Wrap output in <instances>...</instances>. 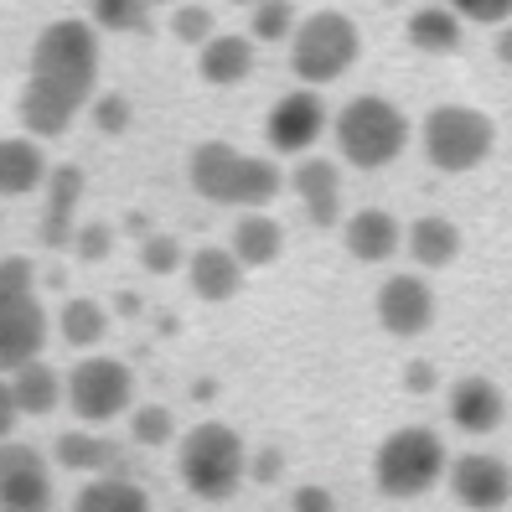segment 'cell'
<instances>
[{"label": "cell", "instance_id": "cell-37", "mask_svg": "<svg viewBox=\"0 0 512 512\" xmlns=\"http://www.w3.org/2000/svg\"><path fill=\"white\" fill-rule=\"evenodd\" d=\"M290 507H295V512H337V497H331L326 487H300V492L290 497Z\"/></svg>", "mask_w": 512, "mask_h": 512}, {"label": "cell", "instance_id": "cell-28", "mask_svg": "<svg viewBox=\"0 0 512 512\" xmlns=\"http://www.w3.org/2000/svg\"><path fill=\"white\" fill-rule=\"evenodd\" d=\"M57 331H63L68 347H99L109 337V316L99 300H68L63 316H57Z\"/></svg>", "mask_w": 512, "mask_h": 512}, {"label": "cell", "instance_id": "cell-32", "mask_svg": "<svg viewBox=\"0 0 512 512\" xmlns=\"http://www.w3.org/2000/svg\"><path fill=\"white\" fill-rule=\"evenodd\" d=\"M130 430H135V440H140V445H166V440H171V430H176V419H171V409H166V404H140V409H135V419H130Z\"/></svg>", "mask_w": 512, "mask_h": 512}, {"label": "cell", "instance_id": "cell-34", "mask_svg": "<svg viewBox=\"0 0 512 512\" xmlns=\"http://www.w3.org/2000/svg\"><path fill=\"white\" fill-rule=\"evenodd\" d=\"M37 290V264L21 259V254H6L0 259V295H32Z\"/></svg>", "mask_w": 512, "mask_h": 512}, {"label": "cell", "instance_id": "cell-27", "mask_svg": "<svg viewBox=\"0 0 512 512\" xmlns=\"http://www.w3.org/2000/svg\"><path fill=\"white\" fill-rule=\"evenodd\" d=\"M88 21L94 32H114V37H130V32H150V0H88Z\"/></svg>", "mask_w": 512, "mask_h": 512}, {"label": "cell", "instance_id": "cell-1", "mask_svg": "<svg viewBox=\"0 0 512 512\" xmlns=\"http://www.w3.org/2000/svg\"><path fill=\"white\" fill-rule=\"evenodd\" d=\"M99 88V32L94 21H52L32 42V73L21 88V130L32 140H57L73 130Z\"/></svg>", "mask_w": 512, "mask_h": 512}, {"label": "cell", "instance_id": "cell-20", "mask_svg": "<svg viewBox=\"0 0 512 512\" xmlns=\"http://www.w3.org/2000/svg\"><path fill=\"white\" fill-rule=\"evenodd\" d=\"M197 73L202 83L213 88H233L254 73V37H233V32H218L197 47Z\"/></svg>", "mask_w": 512, "mask_h": 512}, {"label": "cell", "instance_id": "cell-11", "mask_svg": "<svg viewBox=\"0 0 512 512\" xmlns=\"http://www.w3.org/2000/svg\"><path fill=\"white\" fill-rule=\"evenodd\" d=\"M378 326L388 337H425L435 326V290L425 275H388L378 290Z\"/></svg>", "mask_w": 512, "mask_h": 512}, {"label": "cell", "instance_id": "cell-25", "mask_svg": "<svg viewBox=\"0 0 512 512\" xmlns=\"http://www.w3.org/2000/svg\"><path fill=\"white\" fill-rule=\"evenodd\" d=\"M73 512H150V497H145V487H135L130 476L109 471V476H94L78 492Z\"/></svg>", "mask_w": 512, "mask_h": 512}, {"label": "cell", "instance_id": "cell-36", "mask_svg": "<svg viewBox=\"0 0 512 512\" xmlns=\"http://www.w3.org/2000/svg\"><path fill=\"white\" fill-rule=\"evenodd\" d=\"M450 11L461 21H481V26H502L512 16V0H450Z\"/></svg>", "mask_w": 512, "mask_h": 512}, {"label": "cell", "instance_id": "cell-29", "mask_svg": "<svg viewBox=\"0 0 512 512\" xmlns=\"http://www.w3.org/2000/svg\"><path fill=\"white\" fill-rule=\"evenodd\" d=\"M295 6L290 0H254L249 6V37L254 42H290V32H295Z\"/></svg>", "mask_w": 512, "mask_h": 512}, {"label": "cell", "instance_id": "cell-41", "mask_svg": "<svg viewBox=\"0 0 512 512\" xmlns=\"http://www.w3.org/2000/svg\"><path fill=\"white\" fill-rule=\"evenodd\" d=\"M497 57L512 68V26H507V21H502V32H497Z\"/></svg>", "mask_w": 512, "mask_h": 512}, {"label": "cell", "instance_id": "cell-7", "mask_svg": "<svg viewBox=\"0 0 512 512\" xmlns=\"http://www.w3.org/2000/svg\"><path fill=\"white\" fill-rule=\"evenodd\" d=\"M419 145H425V156L435 171H450V176H461V171H476L481 161L492 156V145H497V125L481 109H466V104H440L430 109L425 119V130H419Z\"/></svg>", "mask_w": 512, "mask_h": 512}, {"label": "cell", "instance_id": "cell-44", "mask_svg": "<svg viewBox=\"0 0 512 512\" xmlns=\"http://www.w3.org/2000/svg\"><path fill=\"white\" fill-rule=\"evenodd\" d=\"M414 6H425V0H414Z\"/></svg>", "mask_w": 512, "mask_h": 512}, {"label": "cell", "instance_id": "cell-35", "mask_svg": "<svg viewBox=\"0 0 512 512\" xmlns=\"http://www.w3.org/2000/svg\"><path fill=\"white\" fill-rule=\"evenodd\" d=\"M68 249H73L78 259H88V264H94V259H104V254L114 249V233H109V223H78Z\"/></svg>", "mask_w": 512, "mask_h": 512}, {"label": "cell", "instance_id": "cell-18", "mask_svg": "<svg viewBox=\"0 0 512 512\" xmlns=\"http://www.w3.org/2000/svg\"><path fill=\"white\" fill-rule=\"evenodd\" d=\"M347 254L363 259V264H383L404 249V228L394 213H383V207H363V213L347 218Z\"/></svg>", "mask_w": 512, "mask_h": 512}, {"label": "cell", "instance_id": "cell-17", "mask_svg": "<svg viewBox=\"0 0 512 512\" xmlns=\"http://www.w3.org/2000/svg\"><path fill=\"white\" fill-rule=\"evenodd\" d=\"M47 150L32 135H0V197H32L47 187Z\"/></svg>", "mask_w": 512, "mask_h": 512}, {"label": "cell", "instance_id": "cell-43", "mask_svg": "<svg viewBox=\"0 0 512 512\" xmlns=\"http://www.w3.org/2000/svg\"><path fill=\"white\" fill-rule=\"evenodd\" d=\"M228 6H254V0H228Z\"/></svg>", "mask_w": 512, "mask_h": 512}, {"label": "cell", "instance_id": "cell-10", "mask_svg": "<svg viewBox=\"0 0 512 512\" xmlns=\"http://www.w3.org/2000/svg\"><path fill=\"white\" fill-rule=\"evenodd\" d=\"M331 130V114H326V99L316 94V88H295V94H285L275 109H269V150L275 156H306V150Z\"/></svg>", "mask_w": 512, "mask_h": 512}, {"label": "cell", "instance_id": "cell-21", "mask_svg": "<svg viewBox=\"0 0 512 512\" xmlns=\"http://www.w3.org/2000/svg\"><path fill=\"white\" fill-rule=\"evenodd\" d=\"M233 259L244 269H269L280 254H285V228L264 213V207H254V213H244L233 223Z\"/></svg>", "mask_w": 512, "mask_h": 512}, {"label": "cell", "instance_id": "cell-9", "mask_svg": "<svg viewBox=\"0 0 512 512\" xmlns=\"http://www.w3.org/2000/svg\"><path fill=\"white\" fill-rule=\"evenodd\" d=\"M0 512H52L47 461L21 440H0Z\"/></svg>", "mask_w": 512, "mask_h": 512}, {"label": "cell", "instance_id": "cell-31", "mask_svg": "<svg viewBox=\"0 0 512 512\" xmlns=\"http://www.w3.org/2000/svg\"><path fill=\"white\" fill-rule=\"evenodd\" d=\"M171 32L176 42H187V47H202L207 37H218V16L207 11V6H171Z\"/></svg>", "mask_w": 512, "mask_h": 512}, {"label": "cell", "instance_id": "cell-24", "mask_svg": "<svg viewBox=\"0 0 512 512\" xmlns=\"http://www.w3.org/2000/svg\"><path fill=\"white\" fill-rule=\"evenodd\" d=\"M461 16L450 11V6H414V16H409V42L419 47V52H430V57H440V52H456L461 47Z\"/></svg>", "mask_w": 512, "mask_h": 512}, {"label": "cell", "instance_id": "cell-3", "mask_svg": "<svg viewBox=\"0 0 512 512\" xmlns=\"http://www.w3.org/2000/svg\"><path fill=\"white\" fill-rule=\"evenodd\" d=\"M342 161L357 171H383L404 156L409 145V119L399 104H388L383 94H357L337 119H331Z\"/></svg>", "mask_w": 512, "mask_h": 512}, {"label": "cell", "instance_id": "cell-8", "mask_svg": "<svg viewBox=\"0 0 512 512\" xmlns=\"http://www.w3.org/2000/svg\"><path fill=\"white\" fill-rule=\"evenodd\" d=\"M63 399L83 425H109L130 409L135 399V373L119 357H83V363L63 378Z\"/></svg>", "mask_w": 512, "mask_h": 512}, {"label": "cell", "instance_id": "cell-2", "mask_svg": "<svg viewBox=\"0 0 512 512\" xmlns=\"http://www.w3.org/2000/svg\"><path fill=\"white\" fill-rule=\"evenodd\" d=\"M192 192L202 202H218V207H269L285 187V171L269 161V156H249V150H238L228 140H207L192 150Z\"/></svg>", "mask_w": 512, "mask_h": 512}, {"label": "cell", "instance_id": "cell-4", "mask_svg": "<svg viewBox=\"0 0 512 512\" xmlns=\"http://www.w3.org/2000/svg\"><path fill=\"white\" fill-rule=\"evenodd\" d=\"M357 57H363V32H357L352 16L316 11L306 21H295V32H290V73L306 88L337 83Z\"/></svg>", "mask_w": 512, "mask_h": 512}, {"label": "cell", "instance_id": "cell-30", "mask_svg": "<svg viewBox=\"0 0 512 512\" xmlns=\"http://www.w3.org/2000/svg\"><path fill=\"white\" fill-rule=\"evenodd\" d=\"M140 264L150 269V275H176V269L187 264L182 238L176 233H140Z\"/></svg>", "mask_w": 512, "mask_h": 512}, {"label": "cell", "instance_id": "cell-40", "mask_svg": "<svg viewBox=\"0 0 512 512\" xmlns=\"http://www.w3.org/2000/svg\"><path fill=\"white\" fill-rule=\"evenodd\" d=\"M404 383L414 388V394H425V388H435V368H430V363H409Z\"/></svg>", "mask_w": 512, "mask_h": 512}, {"label": "cell", "instance_id": "cell-26", "mask_svg": "<svg viewBox=\"0 0 512 512\" xmlns=\"http://www.w3.org/2000/svg\"><path fill=\"white\" fill-rule=\"evenodd\" d=\"M57 466L109 476V471H119V445L104 435H88V430H68V435H57Z\"/></svg>", "mask_w": 512, "mask_h": 512}, {"label": "cell", "instance_id": "cell-23", "mask_svg": "<svg viewBox=\"0 0 512 512\" xmlns=\"http://www.w3.org/2000/svg\"><path fill=\"white\" fill-rule=\"evenodd\" d=\"M11 378V399L21 414H52L57 404H63V378H57V368H47L42 357H32V363H21Z\"/></svg>", "mask_w": 512, "mask_h": 512}, {"label": "cell", "instance_id": "cell-19", "mask_svg": "<svg viewBox=\"0 0 512 512\" xmlns=\"http://www.w3.org/2000/svg\"><path fill=\"white\" fill-rule=\"evenodd\" d=\"M244 275L249 269L233 259V249H218V244H207L197 254H187V280L202 300H213V306H223V300H233L238 290H244Z\"/></svg>", "mask_w": 512, "mask_h": 512}, {"label": "cell", "instance_id": "cell-38", "mask_svg": "<svg viewBox=\"0 0 512 512\" xmlns=\"http://www.w3.org/2000/svg\"><path fill=\"white\" fill-rule=\"evenodd\" d=\"M16 399H11V378L0 373V440H11V430H16Z\"/></svg>", "mask_w": 512, "mask_h": 512}, {"label": "cell", "instance_id": "cell-33", "mask_svg": "<svg viewBox=\"0 0 512 512\" xmlns=\"http://www.w3.org/2000/svg\"><path fill=\"white\" fill-rule=\"evenodd\" d=\"M88 114H94V125H99L104 135H125L130 119H135V109H130L125 94H99V99H88Z\"/></svg>", "mask_w": 512, "mask_h": 512}, {"label": "cell", "instance_id": "cell-14", "mask_svg": "<svg viewBox=\"0 0 512 512\" xmlns=\"http://www.w3.org/2000/svg\"><path fill=\"white\" fill-rule=\"evenodd\" d=\"M78 202H83V166L63 161L57 171H47V213H42V244L47 249H68L73 244Z\"/></svg>", "mask_w": 512, "mask_h": 512}, {"label": "cell", "instance_id": "cell-6", "mask_svg": "<svg viewBox=\"0 0 512 512\" xmlns=\"http://www.w3.org/2000/svg\"><path fill=\"white\" fill-rule=\"evenodd\" d=\"M440 476H445V445H440V435L425 430V425L394 430V435L378 445V456H373L378 492H383V497H399V502L425 497Z\"/></svg>", "mask_w": 512, "mask_h": 512}, {"label": "cell", "instance_id": "cell-5", "mask_svg": "<svg viewBox=\"0 0 512 512\" xmlns=\"http://www.w3.org/2000/svg\"><path fill=\"white\" fill-rule=\"evenodd\" d=\"M249 476V450L238 440V430L207 419V425L187 430L182 440V481L187 492H197L202 502H228Z\"/></svg>", "mask_w": 512, "mask_h": 512}, {"label": "cell", "instance_id": "cell-13", "mask_svg": "<svg viewBox=\"0 0 512 512\" xmlns=\"http://www.w3.org/2000/svg\"><path fill=\"white\" fill-rule=\"evenodd\" d=\"M450 492H456V502L471 507V512H497V507L512 502V466L502 456H487V450L461 456L450 466Z\"/></svg>", "mask_w": 512, "mask_h": 512}, {"label": "cell", "instance_id": "cell-22", "mask_svg": "<svg viewBox=\"0 0 512 512\" xmlns=\"http://www.w3.org/2000/svg\"><path fill=\"white\" fill-rule=\"evenodd\" d=\"M404 249L414 264H425V269H445V264H456L461 254V228L440 218V213H425V218H414L409 233H404Z\"/></svg>", "mask_w": 512, "mask_h": 512}, {"label": "cell", "instance_id": "cell-12", "mask_svg": "<svg viewBox=\"0 0 512 512\" xmlns=\"http://www.w3.org/2000/svg\"><path fill=\"white\" fill-rule=\"evenodd\" d=\"M47 347V311L32 295H0V373H16L21 363L42 357Z\"/></svg>", "mask_w": 512, "mask_h": 512}, {"label": "cell", "instance_id": "cell-39", "mask_svg": "<svg viewBox=\"0 0 512 512\" xmlns=\"http://www.w3.org/2000/svg\"><path fill=\"white\" fill-rule=\"evenodd\" d=\"M249 471H254L259 481H275V476H280V450H264V456H254Z\"/></svg>", "mask_w": 512, "mask_h": 512}, {"label": "cell", "instance_id": "cell-42", "mask_svg": "<svg viewBox=\"0 0 512 512\" xmlns=\"http://www.w3.org/2000/svg\"><path fill=\"white\" fill-rule=\"evenodd\" d=\"M171 6H182V0H150V11H171Z\"/></svg>", "mask_w": 512, "mask_h": 512}, {"label": "cell", "instance_id": "cell-15", "mask_svg": "<svg viewBox=\"0 0 512 512\" xmlns=\"http://www.w3.org/2000/svg\"><path fill=\"white\" fill-rule=\"evenodd\" d=\"M295 197L300 207H306V218L316 228H331V223H342V171L337 161H321V156H306L295 166Z\"/></svg>", "mask_w": 512, "mask_h": 512}, {"label": "cell", "instance_id": "cell-16", "mask_svg": "<svg viewBox=\"0 0 512 512\" xmlns=\"http://www.w3.org/2000/svg\"><path fill=\"white\" fill-rule=\"evenodd\" d=\"M450 419H456V430H466V435H492L507 419L502 388L492 378H461L450 388Z\"/></svg>", "mask_w": 512, "mask_h": 512}]
</instances>
